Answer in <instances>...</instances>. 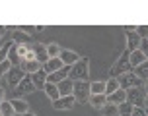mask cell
Returning a JSON list of instances; mask_svg holds the SVG:
<instances>
[{
    "label": "cell",
    "instance_id": "obj_1",
    "mask_svg": "<svg viewBox=\"0 0 148 116\" xmlns=\"http://www.w3.org/2000/svg\"><path fill=\"white\" fill-rule=\"evenodd\" d=\"M90 62L88 58H80L74 66H70V72H68V80L70 81H88L90 76Z\"/></svg>",
    "mask_w": 148,
    "mask_h": 116
},
{
    "label": "cell",
    "instance_id": "obj_2",
    "mask_svg": "<svg viewBox=\"0 0 148 116\" xmlns=\"http://www.w3.org/2000/svg\"><path fill=\"white\" fill-rule=\"evenodd\" d=\"M92 81H74V89H72V97L76 99V103H90L92 97Z\"/></svg>",
    "mask_w": 148,
    "mask_h": 116
},
{
    "label": "cell",
    "instance_id": "obj_3",
    "mask_svg": "<svg viewBox=\"0 0 148 116\" xmlns=\"http://www.w3.org/2000/svg\"><path fill=\"white\" fill-rule=\"evenodd\" d=\"M133 68H131V62H129V52H123V56L119 58L115 64L111 66V70H109V76L111 78H119L121 74H125V72H131Z\"/></svg>",
    "mask_w": 148,
    "mask_h": 116
},
{
    "label": "cell",
    "instance_id": "obj_4",
    "mask_svg": "<svg viewBox=\"0 0 148 116\" xmlns=\"http://www.w3.org/2000/svg\"><path fill=\"white\" fill-rule=\"evenodd\" d=\"M144 99H146V91L142 85L133 87V89L127 91V103L133 105V107H144Z\"/></svg>",
    "mask_w": 148,
    "mask_h": 116
},
{
    "label": "cell",
    "instance_id": "obj_5",
    "mask_svg": "<svg viewBox=\"0 0 148 116\" xmlns=\"http://www.w3.org/2000/svg\"><path fill=\"white\" fill-rule=\"evenodd\" d=\"M12 43L18 45V47H33L37 41H35V37H31L29 33H25L23 29L16 27V31H12Z\"/></svg>",
    "mask_w": 148,
    "mask_h": 116
},
{
    "label": "cell",
    "instance_id": "obj_6",
    "mask_svg": "<svg viewBox=\"0 0 148 116\" xmlns=\"http://www.w3.org/2000/svg\"><path fill=\"white\" fill-rule=\"evenodd\" d=\"M117 80V83H119V87L121 89H125V91H129V89H133V87H138L142 83L136 76H134V72L131 70V72H125V74H121L119 78H115Z\"/></svg>",
    "mask_w": 148,
    "mask_h": 116
},
{
    "label": "cell",
    "instance_id": "obj_7",
    "mask_svg": "<svg viewBox=\"0 0 148 116\" xmlns=\"http://www.w3.org/2000/svg\"><path fill=\"white\" fill-rule=\"evenodd\" d=\"M35 91V85H33V81H31V76H25L18 85L14 87V93H16V97L20 99V97H23V95H29V93H33Z\"/></svg>",
    "mask_w": 148,
    "mask_h": 116
},
{
    "label": "cell",
    "instance_id": "obj_8",
    "mask_svg": "<svg viewBox=\"0 0 148 116\" xmlns=\"http://www.w3.org/2000/svg\"><path fill=\"white\" fill-rule=\"evenodd\" d=\"M23 78H25V72H23L22 68H20V66H12L10 72H8V76H6V83L10 87H16Z\"/></svg>",
    "mask_w": 148,
    "mask_h": 116
},
{
    "label": "cell",
    "instance_id": "obj_9",
    "mask_svg": "<svg viewBox=\"0 0 148 116\" xmlns=\"http://www.w3.org/2000/svg\"><path fill=\"white\" fill-rule=\"evenodd\" d=\"M74 105H76V99L72 95H68V97H59L57 101H53V109L55 110H70V109H74Z\"/></svg>",
    "mask_w": 148,
    "mask_h": 116
},
{
    "label": "cell",
    "instance_id": "obj_10",
    "mask_svg": "<svg viewBox=\"0 0 148 116\" xmlns=\"http://www.w3.org/2000/svg\"><path fill=\"white\" fill-rule=\"evenodd\" d=\"M68 72H70V68H68V66H64V68H60L59 72L49 74V76H47V83H53V85H59L60 81H64V80L68 78Z\"/></svg>",
    "mask_w": 148,
    "mask_h": 116
},
{
    "label": "cell",
    "instance_id": "obj_11",
    "mask_svg": "<svg viewBox=\"0 0 148 116\" xmlns=\"http://www.w3.org/2000/svg\"><path fill=\"white\" fill-rule=\"evenodd\" d=\"M59 58L62 60V64L68 66V68H70V66H74L76 62H78V60H80L78 52H76V51H68V49H62V51H60V56H59Z\"/></svg>",
    "mask_w": 148,
    "mask_h": 116
},
{
    "label": "cell",
    "instance_id": "obj_12",
    "mask_svg": "<svg viewBox=\"0 0 148 116\" xmlns=\"http://www.w3.org/2000/svg\"><path fill=\"white\" fill-rule=\"evenodd\" d=\"M31 49H33V52H35V60H37V62H39L41 66L47 64V60H49V54H47V45L35 43Z\"/></svg>",
    "mask_w": 148,
    "mask_h": 116
},
{
    "label": "cell",
    "instance_id": "obj_13",
    "mask_svg": "<svg viewBox=\"0 0 148 116\" xmlns=\"http://www.w3.org/2000/svg\"><path fill=\"white\" fill-rule=\"evenodd\" d=\"M140 43H142V39L136 33H127V52L131 54V52L134 51H138L140 49Z\"/></svg>",
    "mask_w": 148,
    "mask_h": 116
},
{
    "label": "cell",
    "instance_id": "obj_14",
    "mask_svg": "<svg viewBox=\"0 0 148 116\" xmlns=\"http://www.w3.org/2000/svg\"><path fill=\"white\" fill-rule=\"evenodd\" d=\"M20 68H22L23 72H25V76H33L35 72H39L43 66L39 64L37 60H23L22 64H20Z\"/></svg>",
    "mask_w": 148,
    "mask_h": 116
},
{
    "label": "cell",
    "instance_id": "obj_15",
    "mask_svg": "<svg viewBox=\"0 0 148 116\" xmlns=\"http://www.w3.org/2000/svg\"><path fill=\"white\" fill-rule=\"evenodd\" d=\"M60 68H64V64H62V60H60V58H49V60H47V64H43V70L47 72V76H49V74L59 72Z\"/></svg>",
    "mask_w": 148,
    "mask_h": 116
},
{
    "label": "cell",
    "instance_id": "obj_16",
    "mask_svg": "<svg viewBox=\"0 0 148 116\" xmlns=\"http://www.w3.org/2000/svg\"><path fill=\"white\" fill-rule=\"evenodd\" d=\"M107 103H111V105H117V107H119V105H123V103H127V91L119 87L115 93H111L109 97H107Z\"/></svg>",
    "mask_w": 148,
    "mask_h": 116
},
{
    "label": "cell",
    "instance_id": "obj_17",
    "mask_svg": "<svg viewBox=\"0 0 148 116\" xmlns=\"http://www.w3.org/2000/svg\"><path fill=\"white\" fill-rule=\"evenodd\" d=\"M31 81H33L35 89H45V85H47V72L41 68L39 72H35L31 76Z\"/></svg>",
    "mask_w": 148,
    "mask_h": 116
},
{
    "label": "cell",
    "instance_id": "obj_18",
    "mask_svg": "<svg viewBox=\"0 0 148 116\" xmlns=\"http://www.w3.org/2000/svg\"><path fill=\"white\" fill-rule=\"evenodd\" d=\"M12 109H14V112L16 114H25V112H29V105H27V103L23 101V99H12Z\"/></svg>",
    "mask_w": 148,
    "mask_h": 116
},
{
    "label": "cell",
    "instance_id": "obj_19",
    "mask_svg": "<svg viewBox=\"0 0 148 116\" xmlns=\"http://www.w3.org/2000/svg\"><path fill=\"white\" fill-rule=\"evenodd\" d=\"M57 87H59V95H60V97H68V95H72L74 81H70V80L66 78L64 81H60V83H59Z\"/></svg>",
    "mask_w": 148,
    "mask_h": 116
},
{
    "label": "cell",
    "instance_id": "obj_20",
    "mask_svg": "<svg viewBox=\"0 0 148 116\" xmlns=\"http://www.w3.org/2000/svg\"><path fill=\"white\" fill-rule=\"evenodd\" d=\"M129 62H131V68H136V66H140L142 62H146V58L142 54V51H134L129 54Z\"/></svg>",
    "mask_w": 148,
    "mask_h": 116
},
{
    "label": "cell",
    "instance_id": "obj_21",
    "mask_svg": "<svg viewBox=\"0 0 148 116\" xmlns=\"http://www.w3.org/2000/svg\"><path fill=\"white\" fill-rule=\"evenodd\" d=\"M133 72H134V76H136L140 81H146L148 80V60H146V62H142L140 66L133 68Z\"/></svg>",
    "mask_w": 148,
    "mask_h": 116
},
{
    "label": "cell",
    "instance_id": "obj_22",
    "mask_svg": "<svg viewBox=\"0 0 148 116\" xmlns=\"http://www.w3.org/2000/svg\"><path fill=\"white\" fill-rule=\"evenodd\" d=\"M90 105H92L94 109L101 110L105 105H107V97H105V95H92V97H90Z\"/></svg>",
    "mask_w": 148,
    "mask_h": 116
},
{
    "label": "cell",
    "instance_id": "obj_23",
    "mask_svg": "<svg viewBox=\"0 0 148 116\" xmlns=\"http://www.w3.org/2000/svg\"><path fill=\"white\" fill-rule=\"evenodd\" d=\"M8 60H10V64H12V66H20V64H22V58H20V54H18V45L12 43L10 52H8Z\"/></svg>",
    "mask_w": 148,
    "mask_h": 116
},
{
    "label": "cell",
    "instance_id": "obj_24",
    "mask_svg": "<svg viewBox=\"0 0 148 116\" xmlns=\"http://www.w3.org/2000/svg\"><path fill=\"white\" fill-rule=\"evenodd\" d=\"M43 91L47 93V97H49L51 101H57V99L60 97V95H59V87H57V85H53V83H47Z\"/></svg>",
    "mask_w": 148,
    "mask_h": 116
},
{
    "label": "cell",
    "instance_id": "obj_25",
    "mask_svg": "<svg viewBox=\"0 0 148 116\" xmlns=\"http://www.w3.org/2000/svg\"><path fill=\"white\" fill-rule=\"evenodd\" d=\"M117 89H119V83H117L115 78H109V80L105 81V97H109L111 93H115Z\"/></svg>",
    "mask_w": 148,
    "mask_h": 116
},
{
    "label": "cell",
    "instance_id": "obj_26",
    "mask_svg": "<svg viewBox=\"0 0 148 116\" xmlns=\"http://www.w3.org/2000/svg\"><path fill=\"white\" fill-rule=\"evenodd\" d=\"M92 95H105V81H92Z\"/></svg>",
    "mask_w": 148,
    "mask_h": 116
},
{
    "label": "cell",
    "instance_id": "obj_27",
    "mask_svg": "<svg viewBox=\"0 0 148 116\" xmlns=\"http://www.w3.org/2000/svg\"><path fill=\"white\" fill-rule=\"evenodd\" d=\"M101 112H103V116H119V107H117V105L107 103L103 109H101Z\"/></svg>",
    "mask_w": 148,
    "mask_h": 116
},
{
    "label": "cell",
    "instance_id": "obj_28",
    "mask_svg": "<svg viewBox=\"0 0 148 116\" xmlns=\"http://www.w3.org/2000/svg\"><path fill=\"white\" fill-rule=\"evenodd\" d=\"M60 49L57 43H51V45H47V54H49V58H59L60 56Z\"/></svg>",
    "mask_w": 148,
    "mask_h": 116
},
{
    "label": "cell",
    "instance_id": "obj_29",
    "mask_svg": "<svg viewBox=\"0 0 148 116\" xmlns=\"http://www.w3.org/2000/svg\"><path fill=\"white\" fill-rule=\"evenodd\" d=\"M0 112H2V116H16L14 109H12V103L10 101H4L2 105H0Z\"/></svg>",
    "mask_w": 148,
    "mask_h": 116
},
{
    "label": "cell",
    "instance_id": "obj_30",
    "mask_svg": "<svg viewBox=\"0 0 148 116\" xmlns=\"http://www.w3.org/2000/svg\"><path fill=\"white\" fill-rule=\"evenodd\" d=\"M133 105H129V103H123V105H119V116H131L133 114Z\"/></svg>",
    "mask_w": 148,
    "mask_h": 116
},
{
    "label": "cell",
    "instance_id": "obj_31",
    "mask_svg": "<svg viewBox=\"0 0 148 116\" xmlns=\"http://www.w3.org/2000/svg\"><path fill=\"white\" fill-rule=\"evenodd\" d=\"M10 47H12V41H10V43H6L4 47H2V49H0V64L8 60V52H10Z\"/></svg>",
    "mask_w": 148,
    "mask_h": 116
},
{
    "label": "cell",
    "instance_id": "obj_32",
    "mask_svg": "<svg viewBox=\"0 0 148 116\" xmlns=\"http://www.w3.org/2000/svg\"><path fill=\"white\" fill-rule=\"evenodd\" d=\"M10 68H12V64H10V60H6V62H2V64H0V80L8 76V72H10Z\"/></svg>",
    "mask_w": 148,
    "mask_h": 116
},
{
    "label": "cell",
    "instance_id": "obj_33",
    "mask_svg": "<svg viewBox=\"0 0 148 116\" xmlns=\"http://www.w3.org/2000/svg\"><path fill=\"white\" fill-rule=\"evenodd\" d=\"M136 35L140 39H148V25H138L136 27Z\"/></svg>",
    "mask_w": 148,
    "mask_h": 116
},
{
    "label": "cell",
    "instance_id": "obj_34",
    "mask_svg": "<svg viewBox=\"0 0 148 116\" xmlns=\"http://www.w3.org/2000/svg\"><path fill=\"white\" fill-rule=\"evenodd\" d=\"M131 116H148V110L144 109V107H134Z\"/></svg>",
    "mask_w": 148,
    "mask_h": 116
},
{
    "label": "cell",
    "instance_id": "obj_35",
    "mask_svg": "<svg viewBox=\"0 0 148 116\" xmlns=\"http://www.w3.org/2000/svg\"><path fill=\"white\" fill-rule=\"evenodd\" d=\"M138 51H142V54H144V58L148 60V41L146 39H142V43H140V49Z\"/></svg>",
    "mask_w": 148,
    "mask_h": 116
},
{
    "label": "cell",
    "instance_id": "obj_36",
    "mask_svg": "<svg viewBox=\"0 0 148 116\" xmlns=\"http://www.w3.org/2000/svg\"><path fill=\"white\" fill-rule=\"evenodd\" d=\"M4 101H6V91H4V87L0 85V105H2Z\"/></svg>",
    "mask_w": 148,
    "mask_h": 116
},
{
    "label": "cell",
    "instance_id": "obj_37",
    "mask_svg": "<svg viewBox=\"0 0 148 116\" xmlns=\"http://www.w3.org/2000/svg\"><path fill=\"white\" fill-rule=\"evenodd\" d=\"M127 33H136V27H134V25H127Z\"/></svg>",
    "mask_w": 148,
    "mask_h": 116
},
{
    "label": "cell",
    "instance_id": "obj_38",
    "mask_svg": "<svg viewBox=\"0 0 148 116\" xmlns=\"http://www.w3.org/2000/svg\"><path fill=\"white\" fill-rule=\"evenodd\" d=\"M4 35H6V27H4V25H0V41L4 39Z\"/></svg>",
    "mask_w": 148,
    "mask_h": 116
},
{
    "label": "cell",
    "instance_id": "obj_39",
    "mask_svg": "<svg viewBox=\"0 0 148 116\" xmlns=\"http://www.w3.org/2000/svg\"><path fill=\"white\" fill-rule=\"evenodd\" d=\"M144 109L148 110V95H146V99H144Z\"/></svg>",
    "mask_w": 148,
    "mask_h": 116
},
{
    "label": "cell",
    "instance_id": "obj_40",
    "mask_svg": "<svg viewBox=\"0 0 148 116\" xmlns=\"http://www.w3.org/2000/svg\"><path fill=\"white\" fill-rule=\"evenodd\" d=\"M144 91H146V95H148V80L144 81Z\"/></svg>",
    "mask_w": 148,
    "mask_h": 116
},
{
    "label": "cell",
    "instance_id": "obj_41",
    "mask_svg": "<svg viewBox=\"0 0 148 116\" xmlns=\"http://www.w3.org/2000/svg\"><path fill=\"white\" fill-rule=\"evenodd\" d=\"M22 116H35L33 112H25V114H22Z\"/></svg>",
    "mask_w": 148,
    "mask_h": 116
},
{
    "label": "cell",
    "instance_id": "obj_42",
    "mask_svg": "<svg viewBox=\"0 0 148 116\" xmlns=\"http://www.w3.org/2000/svg\"><path fill=\"white\" fill-rule=\"evenodd\" d=\"M0 116H2V112H0Z\"/></svg>",
    "mask_w": 148,
    "mask_h": 116
},
{
    "label": "cell",
    "instance_id": "obj_43",
    "mask_svg": "<svg viewBox=\"0 0 148 116\" xmlns=\"http://www.w3.org/2000/svg\"><path fill=\"white\" fill-rule=\"evenodd\" d=\"M16 116H20V114H16Z\"/></svg>",
    "mask_w": 148,
    "mask_h": 116
},
{
    "label": "cell",
    "instance_id": "obj_44",
    "mask_svg": "<svg viewBox=\"0 0 148 116\" xmlns=\"http://www.w3.org/2000/svg\"><path fill=\"white\" fill-rule=\"evenodd\" d=\"M146 41H148V39H146Z\"/></svg>",
    "mask_w": 148,
    "mask_h": 116
}]
</instances>
